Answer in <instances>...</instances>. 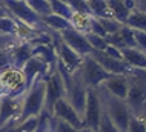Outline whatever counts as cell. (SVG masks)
Instances as JSON below:
<instances>
[{"instance_id":"cell-1","label":"cell","mask_w":146,"mask_h":132,"mask_svg":"<svg viewBox=\"0 0 146 132\" xmlns=\"http://www.w3.org/2000/svg\"><path fill=\"white\" fill-rule=\"evenodd\" d=\"M98 92H100L102 98V105H103L105 114L109 117V120L117 126V129L120 132L128 131V123L131 118V109H129L128 103L123 98H118L115 95H112L111 92L105 89V88L98 86Z\"/></svg>"},{"instance_id":"cell-2","label":"cell","mask_w":146,"mask_h":132,"mask_svg":"<svg viewBox=\"0 0 146 132\" xmlns=\"http://www.w3.org/2000/svg\"><path fill=\"white\" fill-rule=\"evenodd\" d=\"M43 107H45V77H37L23 95L22 112L17 123L29 117L40 115L43 112Z\"/></svg>"},{"instance_id":"cell-3","label":"cell","mask_w":146,"mask_h":132,"mask_svg":"<svg viewBox=\"0 0 146 132\" xmlns=\"http://www.w3.org/2000/svg\"><path fill=\"white\" fill-rule=\"evenodd\" d=\"M129 86L125 101L132 114H140L146 107V71L132 68L128 74Z\"/></svg>"},{"instance_id":"cell-4","label":"cell","mask_w":146,"mask_h":132,"mask_svg":"<svg viewBox=\"0 0 146 132\" xmlns=\"http://www.w3.org/2000/svg\"><path fill=\"white\" fill-rule=\"evenodd\" d=\"M25 92H26V83L22 69L8 66L0 71V98L25 95Z\"/></svg>"},{"instance_id":"cell-5","label":"cell","mask_w":146,"mask_h":132,"mask_svg":"<svg viewBox=\"0 0 146 132\" xmlns=\"http://www.w3.org/2000/svg\"><path fill=\"white\" fill-rule=\"evenodd\" d=\"M103 115V105L98 88H88L86 89V100H85V107L82 114V123L83 127L97 131L100 126V120Z\"/></svg>"},{"instance_id":"cell-6","label":"cell","mask_w":146,"mask_h":132,"mask_svg":"<svg viewBox=\"0 0 146 132\" xmlns=\"http://www.w3.org/2000/svg\"><path fill=\"white\" fill-rule=\"evenodd\" d=\"M80 78L83 80L86 88H98L103 85V82H106L112 74H109L106 69H103L98 63L94 60L91 55L83 57L80 68L77 69Z\"/></svg>"},{"instance_id":"cell-7","label":"cell","mask_w":146,"mask_h":132,"mask_svg":"<svg viewBox=\"0 0 146 132\" xmlns=\"http://www.w3.org/2000/svg\"><path fill=\"white\" fill-rule=\"evenodd\" d=\"M0 3L5 6V9L9 13L11 17L22 20L23 23L35 28V29H45L46 28L42 23L40 17L28 6V3L25 0H0Z\"/></svg>"},{"instance_id":"cell-8","label":"cell","mask_w":146,"mask_h":132,"mask_svg":"<svg viewBox=\"0 0 146 132\" xmlns=\"http://www.w3.org/2000/svg\"><path fill=\"white\" fill-rule=\"evenodd\" d=\"M62 97H66L65 85H63L62 77L58 75L56 68H54L45 77V107H43V111L51 115L54 103Z\"/></svg>"},{"instance_id":"cell-9","label":"cell","mask_w":146,"mask_h":132,"mask_svg":"<svg viewBox=\"0 0 146 132\" xmlns=\"http://www.w3.org/2000/svg\"><path fill=\"white\" fill-rule=\"evenodd\" d=\"M23 95L17 97H2L0 98V127H14L19 121L22 112Z\"/></svg>"},{"instance_id":"cell-10","label":"cell","mask_w":146,"mask_h":132,"mask_svg":"<svg viewBox=\"0 0 146 132\" xmlns=\"http://www.w3.org/2000/svg\"><path fill=\"white\" fill-rule=\"evenodd\" d=\"M58 34H60L63 42H65L69 48H72L76 52H78L82 57H86V55H89L94 51L92 48H91V45L88 43V40H86L85 33H80L76 28H72V26L66 28V29L58 31Z\"/></svg>"},{"instance_id":"cell-11","label":"cell","mask_w":146,"mask_h":132,"mask_svg":"<svg viewBox=\"0 0 146 132\" xmlns=\"http://www.w3.org/2000/svg\"><path fill=\"white\" fill-rule=\"evenodd\" d=\"M51 115L56 117V118H60V120H63V121H66V123H69V125H72L74 127H77V129H82V127H83L82 117L78 115L77 111L72 107V105L68 101V98H66V97L58 98L57 101L54 103Z\"/></svg>"},{"instance_id":"cell-12","label":"cell","mask_w":146,"mask_h":132,"mask_svg":"<svg viewBox=\"0 0 146 132\" xmlns=\"http://www.w3.org/2000/svg\"><path fill=\"white\" fill-rule=\"evenodd\" d=\"M89 55L96 60L103 69H106L109 74H112V75H115V74H126L128 75L129 72H131V69H132L125 60L114 58V57H111V55L106 54L105 51H92Z\"/></svg>"},{"instance_id":"cell-13","label":"cell","mask_w":146,"mask_h":132,"mask_svg":"<svg viewBox=\"0 0 146 132\" xmlns=\"http://www.w3.org/2000/svg\"><path fill=\"white\" fill-rule=\"evenodd\" d=\"M51 71H52V68H51L48 63H45L42 58L33 55L22 68V72H23L25 83H26V89L31 86V83H33L37 77H46Z\"/></svg>"},{"instance_id":"cell-14","label":"cell","mask_w":146,"mask_h":132,"mask_svg":"<svg viewBox=\"0 0 146 132\" xmlns=\"http://www.w3.org/2000/svg\"><path fill=\"white\" fill-rule=\"evenodd\" d=\"M9 58H11V66L22 69L28 60L33 57V45L29 42H19L15 46L9 48Z\"/></svg>"},{"instance_id":"cell-15","label":"cell","mask_w":146,"mask_h":132,"mask_svg":"<svg viewBox=\"0 0 146 132\" xmlns=\"http://www.w3.org/2000/svg\"><path fill=\"white\" fill-rule=\"evenodd\" d=\"M128 86H129V78L126 74L111 75L102 85V88H105L108 92H111L112 95H115L118 98H123V100L126 98V94H128Z\"/></svg>"},{"instance_id":"cell-16","label":"cell","mask_w":146,"mask_h":132,"mask_svg":"<svg viewBox=\"0 0 146 132\" xmlns=\"http://www.w3.org/2000/svg\"><path fill=\"white\" fill-rule=\"evenodd\" d=\"M121 58L125 60L131 68L146 71V52L139 48H121Z\"/></svg>"},{"instance_id":"cell-17","label":"cell","mask_w":146,"mask_h":132,"mask_svg":"<svg viewBox=\"0 0 146 132\" xmlns=\"http://www.w3.org/2000/svg\"><path fill=\"white\" fill-rule=\"evenodd\" d=\"M33 55L42 58L43 62L48 63L54 69L56 62H57V54H56V49H54L52 43H48V45H33Z\"/></svg>"},{"instance_id":"cell-18","label":"cell","mask_w":146,"mask_h":132,"mask_svg":"<svg viewBox=\"0 0 146 132\" xmlns=\"http://www.w3.org/2000/svg\"><path fill=\"white\" fill-rule=\"evenodd\" d=\"M42 23L45 25L46 28H49L51 31H62V29H66V28H71V22L68 19L62 17V15H57V14H52L51 13L49 15H45V17H42Z\"/></svg>"},{"instance_id":"cell-19","label":"cell","mask_w":146,"mask_h":132,"mask_svg":"<svg viewBox=\"0 0 146 132\" xmlns=\"http://www.w3.org/2000/svg\"><path fill=\"white\" fill-rule=\"evenodd\" d=\"M106 3H108V8H109V13H111V15L115 20H118L120 23L126 22V19H128V15L131 11L126 8L125 5V0H106Z\"/></svg>"},{"instance_id":"cell-20","label":"cell","mask_w":146,"mask_h":132,"mask_svg":"<svg viewBox=\"0 0 146 132\" xmlns=\"http://www.w3.org/2000/svg\"><path fill=\"white\" fill-rule=\"evenodd\" d=\"M125 25L132 28V29L145 31L146 33V13L145 11H140V9L131 11L128 19H126V22H125Z\"/></svg>"},{"instance_id":"cell-21","label":"cell","mask_w":146,"mask_h":132,"mask_svg":"<svg viewBox=\"0 0 146 132\" xmlns=\"http://www.w3.org/2000/svg\"><path fill=\"white\" fill-rule=\"evenodd\" d=\"M91 15L92 14L77 13V11H74L72 15H71V19H69V22H71V25H72V28H76L77 31H80V33H88L89 31Z\"/></svg>"},{"instance_id":"cell-22","label":"cell","mask_w":146,"mask_h":132,"mask_svg":"<svg viewBox=\"0 0 146 132\" xmlns=\"http://www.w3.org/2000/svg\"><path fill=\"white\" fill-rule=\"evenodd\" d=\"M86 3H88L89 13L96 17H112L106 0H86Z\"/></svg>"},{"instance_id":"cell-23","label":"cell","mask_w":146,"mask_h":132,"mask_svg":"<svg viewBox=\"0 0 146 132\" xmlns=\"http://www.w3.org/2000/svg\"><path fill=\"white\" fill-rule=\"evenodd\" d=\"M28 3V6L34 11L38 17H45V15H49L52 11H51V5L49 0H25Z\"/></svg>"},{"instance_id":"cell-24","label":"cell","mask_w":146,"mask_h":132,"mask_svg":"<svg viewBox=\"0 0 146 132\" xmlns=\"http://www.w3.org/2000/svg\"><path fill=\"white\" fill-rule=\"evenodd\" d=\"M49 5H51V11L52 14H57V15H62L65 19H71L72 15V8L68 5V2H63V0H49Z\"/></svg>"},{"instance_id":"cell-25","label":"cell","mask_w":146,"mask_h":132,"mask_svg":"<svg viewBox=\"0 0 146 132\" xmlns=\"http://www.w3.org/2000/svg\"><path fill=\"white\" fill-rule=\"evenodd\" d=\"M49 131H51V132H78L80 129H77V127H74L72 125L63 121V120H60V118L51 117Z\"/></svg>"},{"instance_id":"cell-26","label":"cell","mask_w":146,"mask_h":132,"mask_svg":"<svg viewBox=\"0 0 146 132\" xmlns=\"http://www.w3.org/2000/svg\"><path fill=\"white\" fill-rule=\"evenodd\" d=\"M15 31H17V23H15L14 17H11V15L0 17V34L15 35Z\"/></svg>"},{"instance_id":"cell-27","label":"cell","mask_w":146,"mask_h":132,"mask_svg":"<svg viewBox=\"0 0 146 132\" xmlns=\"http://www.w3.org/2000/svg\"><path fill=\"white\" fill-rule=\"evenodd\" d=\"M118 35H120L121 45L123 48H134L135 46V40H134V29L129 26L123 25L118 29Z\"/></svg>"},{"instance_id":"cell-28","label":"cell","mask_w":146,"mask_h":132,"mask_svg":"<svg viewBox=\"0 0 146 132\" xmlns=\"http://www.w3.org/2000/svg\"><path fill=\"white\" fill-rule=\"evenodd\" d=\"M126 132H146V123L141 114H132L128 123Z\"/></svg>"},{"instance_id":"cell-29","label":"cell","mask_w":146,"mask_h":132,"mask_svg":"<svg viewBox=\"0 0 146 132\" xmlns=\"http://www.w3.org/2000/svg\"><path fill=\"white\" fill-rule=\"evenodd\" d=\"M85 35H86V40H88V43L94 51H105L106 49L108 42H106L105 37H100V35L92 34V33H85Z\"/></svg>"},{"instance_id":"cell-30","label":"cell","mask_w":146,"mask_h":132,"mask_svg":"<svg viewBox=\"0 0 146 132\" xmlns=\"http://www.w3.org/2000/svg\"><path fill=\"white\" fill-rule=\"evenodd\" d=\"M98 22L102 23V26L105 28L106 34H114L123 26V23H120L118 20H115L114 17H98Z\"/></svg>"},{"instance_id":"cell-31","label":"cell","mask_w":146,"mask_h":132,"mask_svg":"<svg viewBox=\"0 0 146 132\" xmlns=\"http://www.w3.org/2000/svg\"><path fill=\"white\" fill-rule=\"evenodd\" d=\"M97 132H120V131L117 129V126L109 120V117L103 111V115H102V120H100V126H98Z\"/></svg>"},{"instance_id":"cell-32","label":"cell","mask_w":146,"mask_h":132,"mask_svg":"<svg viewBox=\"0 0 146 132\" xmlns=\"http://www.w3.org/2000/svg\"><path fill=\"white\" fill-rule=\"evenodd\" d=\"M68 5L72 8V11H77V13H89V8L86 0H68Z\"/></svg>"},{"instance_id":"cell-33","label":"cell","mask_w":146,"mask_h":132,"mask_svg":"<svg viewBox=\"0 0 146 132\" xmlns=\"http://www.w3.org/2000/svg\"><path fill=\"white\" fill-rule=\"evenodd\" d=\"M134 40H135V48L146 52V33L145 31L134 29Z\"/></svg>"},{"instance_id":"cell-34","label":"cell","mask_w":146,"mask_h":132,"mask_svg":"<svg viewBox=\"0 0 146 132\" xmlns=\"http://www.w3.org/2000/svg\"><path fill=\"white\" fill-rule=\"evenodd\" d=\"M9 49V48H8ZM8 49H0V71L5 68L11 66V58H9V51Z\"/></svg>"},{"instance_id":"cell-35","label":"cell","mask_w":146,"mask_h":132,"mask_svg":"<svg viewBox=\"0 0 146 132\" xmlns=\"http://www.w3.org/2000/svg\"><path fill=\"white\" fill-rule=\"evenodd\" d=\"M105 52L108 54V55H111V57H114V58H121V51L118 49V48L112 46V45H108V46H106ZM121 60H123V58H121Z\"/></svg>"},{"instance_id":"cell-36","label":"cell","mask_w":146,"mask_h":132,"mask_svg":"<svg viewBox=\"0 0 146 132\" xmlns=\"http://www.w3.org/2000/svg\"><path fill=\"white\" fill-rule=\"evenodd\" d=\"M137 9L145 11V13H146V0H139V5H137Z\"/></svg>"},{"instance_id":"cell-37","label":"cell","mask_w":146,"mask_h":132,"mask_svg":"<svg viewBox=\"0 0 146 132\" xmlns=\"http://www.w3.org/2000/svg\"><path fill=\"white\" fill-rule=\"evenodd\" d=\"M5 15H9V13L5 9V6L0 5V17H5Z\"/></svg>"},{"instance_id":"cell-38","label":"cell","mask_w":146,"mask_h":132,"mask_svg":"<svg viewBox=\"0 0 146 132\" xmlns=\"http://www.w3.org/2000/svg\"><path fill=\"white\" fill-rule=\"evenodd\" d=\"M0 132H13V127L3 126V127H0Z\"/></svg>"},{"instance_id":"cell-39","label":"cell","mask_w":146,"mask_h":132,"mask_svg":"<svg viewBox=\"0 0 146 132\" xmlns=\"http://www.w3.org/2000/svg\"><path fill=\"white\" fill-rule=\"evenodd\" d=\"M78 132H97V131H94V129H89V127H82Z\"/></svg>"},{"instance_id":"cell-40","label":"cell","mask_w":146,"mask_h":132,"mask_svg":"<svg viewBox=\"0 0 146 132\" xmlns=\"http://www.w3.org/2000/svg\"><path fill=\"white\" fill-rule=\"evenodd\" d=\"M141 115H143V118H145V123H146V107H145V109L143 111H141V112H140Z\"/></svg>"},{"instance_id":"cell-41","label":"cell","mask_w":146,"mask_h":132,"mask_svg":"<svg viewBox=\"0 0 146 132\" xmlns=\"http://www.w3.org/2000/svg\"><path fill=\"white\" fill-rule=\"evenodd\" d=\"M43 132H51V131H49V129H46V131H43Z\"/></svg>"},{"instance_id":"cell-42","label":"cell","mask_w":146,"mask_h":132,"mask_svg":"<svg viewBox=\"0 0 146 132\" xmlns=\"http://www.w3.org/2000/svg\"><path fill=\"white\" fill-rule=\"evenodd\" d=\"M137 5H139V0H137Z\"/></svg>"}]
</instances>
